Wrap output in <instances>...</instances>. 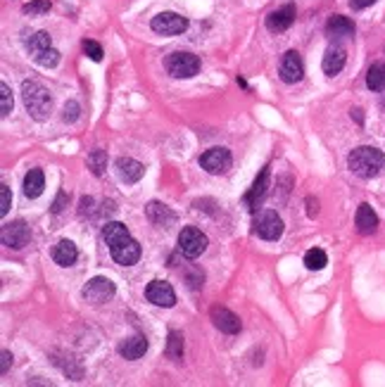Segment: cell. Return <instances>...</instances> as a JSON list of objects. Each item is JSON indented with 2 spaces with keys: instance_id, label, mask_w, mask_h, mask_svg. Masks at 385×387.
I'll return each instance as SVG.
<instances>
[{
  "instance_id": "obj_12",
  "label": "cell",
  "mask_w": 385,
  "mask_h": 387,
  "mask_svg": "<svg viewBox=\"0 0 385 387\" xmlns=\"http://www.w3.org/2000/svg\"><path fill=\"white\" fill-rule=\"evenodd\" d=\"M279 74H281V79H283L286 83H297V81H302V76H304V65H302V58H300L295 50H288V53L283 55L281 67H279Z\"/></svg>"
},
{
  "instance_id": "obj_15",
  "label": "cell",
  "mask_w": 385,
  "mask_h": 387,
  "mask_svg": "<svg viewBox=\"0 0 385 387\" xmlns=\"http://www.w3.org/2000/svg\"><path fill=\"white\" fill-rule=\"evenodd\" d=\"M145 216H148V221L152 226H157V229H169V226L177 224V214L162 202H148Z\"/></svg>"
},
{
  "instance_id": "obj_9",
  "label": "cell",
  "mask_w": 385,
  "mask_h": 387,
  "mask_svg": "<svg viewBox=\"0 0 385 387\" xmlns=\"http://www.w3.org/2000/svg\"><path fill=\"white\" fill-rule=\"evenodd\" d=\"M0 240H3L5 247H10V249H22L29 245L31 231L24 221H13V224L3 226V231H0Z\"/></svg>"
},
{
  "instance_id": "obj_39",
  "label": "cell",
  "mask_w": 385,
  "mask_h": 387,
  "mask_svg": "<svg viewBox=\"0 0 385 387\" xmlns=\"http://www.w3.org/2000/svg\"><path fill=\"white\" fill-rule=\"evenodd\" d=\"M373 3H376V0H350V8L352 10H366V8H371Z\"/></svg>"
},
{
  "instance_id": "obj_41",
  "label": "cell",
  "mask_w": 385,
  "mask_h": 387,
  "mask_svg": "<svg viewBox=\"0 0 385 387\" xmlns=\"http://www.w3.org/2000/svg\"><path fill=\"white\" fill-rule=\"evenodd\" d=\"M352 119H357V122L361 124V110H352Z\"/></svg>"
},
{
  "instance_id": "obj_24",
  "label": "cell",
  "mask_w": 385,
  "mask_h": 387,
  "mask_svg": "<svg viewBox=\"0 0 385 387\" xmlns=\"http://www.w3.org/2000/svg\"><path fill=\"white\" fill-rule=\"evenodd\" d=\"M126 238H131V236H129V229L124 224H119V221H107V224H105L103 240H105L107 247H115V245L124 242Z\"/></svg>"
},
{
  "instance_id": "obj_3",
  "label": "cell",
  "mask_w": 385,
  "mask_h": 387,
  "mask_svg": "<svg viewBox=\"0 0 385 387\" xmlns=\"http://www.w3.org/2000/svg\"><path fill=\"white\" fill-rule=\"evenodd\" d=\"M164 67H167L169 76H174V79H192L200 72V58L192 53L177 50V53H172L164 60Z\"/></svg>"
},
{
  "instance_id": "obj_20",
  "label": "cell",
  "mask_w": 385,
  "mask_h": 387,
  "mask_svg": "<svg viewBox=\"0 0 385 387\" xmlns=\"http://www.w3.org/2000/svg\"><path fill=\"white\" fill-rule=\"evenodd\" d=\"M354 224H357V231H359L361 236H371V233L378 229V216H376V212H373L371 204H366V202L359 204L357 216H354Z\"/></svg>"
},
{
  "instance_id": "obj_30",
  "label": "cell",
  "mask_w": 385,
  "mask_h": 387,
  "mask_svg": "<svg viewBox=\"0 0 385 387\" xmlns=\"http://www.w3.org/2000/svg\"><path fill=\"white\" fill-rule=\"evenodd\" d=\"M33 60H36V65L45 67V69H53V67L60 65V53L55 48H48V50H43V53L33 55Z\"/></svg>"
},
{
  "instance_id": "obj_29",
  "label": "cell",
  "mask_w": 385,
  "mask_h": 387,
  "mask_svg": "<svg viewBox=\"0 0 385 387\" xmlns=\"http://www.w3.org/2000/svg\"><path fill=\"white\" fill-rule=\"evenodd\" d=\"M88 169L95 176H103L107 169V152L105 150H93L88 155Z\"/></svg>"
},
{
  "instance_id": "obj_22",
  "label": "cell",
  "mask_w": 385,
  "mask_h": 387,
  "mask_svg": "<svg viewBox=\"0 0 385 387\" xmlns=\"http://www.w3.org/2000/svg\"><path fill=\"white\" fill-rule=\"evenodd\" d=\"M79 259V249L72 240H60L53 247V261L58 266H74V261Z\"/></svg>"
},
{
  "instance_id": "obj_2",
  "label": "cell",
  "mask_w": 385,
  "mask_h": 387,
  "mask_svg": "<svg viewBox=\"0 0 385 387\" xmlns=\"http://www.w3.org/2000/svg\"><path fill=\"white\" fill-rule=\"evenodd\" d=\"M22 100H24L26 112L36 122H45L53 112V95L50 90L38 81H24L22 83Z\"/></svg>"
},
{
  "instance_id": "obj_33",
  "label": "cell",
  "mask_w": 385,
  "mask_h": 387,
  "mask_svg": "<svg viewBox=\"0 0 385 387\" xmlns=\"http://www.w3.org/2000/svg\"><path fill=\"white\" fill-rule=\"evenodd\" d=\"M79 115H81V107H79V102H74V100L67 102V105L62 107V119H65L67 124H74Z\"/></svg>"
},
{
  "instance_id": "obj_21",
  "label": "cell",
  "mask_w": 385,
  "mask_h": 387,
  "mask_svg": "<svg viewBox=\"0 0 385 387\" xmlns=\"http://www.w3.org/2000/svg\"><path fill=\"white\" fill-rule=\"evenodd\" d=\"M326 36L328 38H350L354 36V22L350 17L333 15L326 24Z\"/></svg>"
},
{
  "instance_id": "obj_34",
  "label": "cell",
  "mask_w": 385,
  "mask_h": 387,
  "mask_svg": "<svg viewBox=\"0 0 385 387\" xmlns=\"http://www.w3.org/2000/svg\"><path fill=\"white\" fill-rule=\"evenodd\" d=\"M10 207H13V192H10L8 186H0V216H8Z\"/></svg>"
},
{
  "instance_id": "obj_23",
  "label": "cell",
  "mask_w": 385,
  "mask_h": 387,
  "mask_svg": "<svg viewBox=\"0 0 385 387\" xmlns=\"http://www.w3.org/2000/svg\"><path fill=\"white\" fill-rule=\"evenodd\" d=\"M43 188H45V176L41 169H31L29 174L24 176V195L29 200H36V197L43 195Z\"/></svg>"
},
{
  "instance_id": "obj_25",
  "label": "cell",
  "mask_w": 385,
  "mask_h": 387,
  "mask_svg": "<svg viewBox=\"0 0 385 387\" xmlns=\"http://www.w3.org/2000/svg\"><path fill=\"white\" fill-rule=\"evenodd\" d=\"M167 356L172 359L174 363L183 361V352H186V343H183V333L181 330H169V338H167Z\"/></svg>"
},
{
  "instance_id": "obj_6",
  "label": "cell",
  "mask_w": 385,
  "mask_h": 387,
  "mask_svg": "<svg viewBox=\"0 0 385 387\" xmlns=\"http://www.w3.org/2000/svg\"><path fill=\"white\" fill-rule=\"evenodd\" d=\"M231 164H234V157H231V152L226 147H209L200 157V167L212 176L226 174L231 169Z\"/></svg>"
},
{
  "instance_id": "obj_37",
  "label": "cell",
  "mask_w": 385,
  "mask_h": 387,
  "mask_svg": "<svg viewBox=\"0 0 385 387\" xmlns=\"http://www.w3.org/2000/svg\"><path fill=\"white\" fill-rule=\"evenodd\" d=\"M67 200H69V197H67V192L65 190H60V195H58V200L53 202V212L55 214H60L62 209H65V204H67Z\"/></svg>"
},
{
  "instance_id": "obj_5",
  "label": "cell",
  "mask_w": 385,
  "mask_h": 387,
  "mask_svg": "<svg viewBox=\"0 0 385 387\" xmlns=\"http://www.w3.org/2000/svg\"><path fill=\"white\" fill-rule=\"evenodd\" d=\"M115 293H117L115 283H112L110 278H103V276L90 278V281L81 290L83 299L90 302V304H105L107 299L115 297Z\"/></svg>"
},
{
  "instance_id": "obj_4",
  "label": "cell",
  "mask_w": 385,
  "mask_h": 387,
  "mask_svg": "<svg viewBox=\"0 0 385 387\" xmlns=\"http://www.w3.org/2000/svg\"><path fill=\"white\" fill-rule=\"evenodd\" d=\"M207 245H209L207 236L200 229H195V226H186V229L179 233V249H181V254L188 259H197L200 254H205Z\"/></svg>"
},
{
  "instance_id": "obj_28",
  "label": "cell",
  "mask_w": 385,
  "mask_h": 387,
  "mask_svg": "<svg viewBox=\"0 0 385 387\" xmlns=\"http://www.w3.org/2000/svg\"><path fill=\"white\" fill-rule=\"evenodd\" d=\"M326 264H328V257H326L324 249L314 247V249H309V252L304 254V266H307L309 271H321Z\"/></svg>"
},
{
  "instance_id": "obj_40",
  "label": "cell",
  "mask_w": 385,
  "mask_h": 387,
  "mask_svg": "<svg viewBox=\"0 0 385 387\" xmlns=\"http://www.w3.org/2000/svg\"><path fill=\"white\" fill-rule=\"evenodd\" d=\"M307 214L311 216V219L319 214V202H316L314 197H307Z\"/></svg>"
},
{
  "instance_id": "obj_31",
  "label": "cell",
  "mask_w": 385,
  "mask_h": 387,
  "mask_svg": "<svg viewBox=\"0 0 385 387\" xmlns=\"http://www.w3.org/2000/svg\"><path fill=\"white\" fill-rule=\"evenodd\" d=\"M13 90H10L8 83H0V115L8 117L13 112Z\"/></svg>"
},
{
  "instance_id": "obj_27",
  "label": "cell",
  "mask_w": 385,
  "mask_h": 387,
  "mask_svg": "<svg viewBox=\"0 0 385 387\" xmlns=\"http://www.w3.org/2000/svg\"><path fill=\"white\" fill-rule=\"evenodd\" d=\"M48 48H53V45H50V36L45 31H36V33H31V38H26V50L31 53V58Z\"/></svg>"
},
{
  "instance_id": "obj_17",
  "label": "cell",
  "mask_w": 385,
  "mask_h": 387,
  "mask_svg": "<svg viewBox=\"0 0 385 387\" xmlns=\"http://www.w3.org/2000/svg\"><path fill=\"white\" fill-rule=\"evenodd\" d=\"M345 62H347V53H345L343 45H331L324 55V62H321V69H324L326 76H336V74L343 72Z\"/></svg>"
},
{
  "instance_id": "obj_32",
  "label": "cell",
  "mask_w": 385,
  "mask_h": 387,
  "mask_svg": "<svg viewBox=\"0 0 385 387\" xmlns=\"http://www.w3.org/2000/svg\"><path fill=\"white\" fill-rule=\"evenodd\" d=\"M22 10H24V15L41 17L45 13H50V0H33V3H26Z\"/></svg>"
},
{
  "instance_id": "obj_10",
  "label": "cell",
  "mask_w": 385,
  "mask_h": 387,
  "mask_svg": "<svg viewBox=\"0 0 385 387\" xmlns=\"http://www.w3.org/2000/svg\"><path fill=\"white\" fill-rule=\"evenodd\" d=\"M145 297H148V302H152L155 306H164V309L177 304V293H174V288L169 286L167 281L148 283V288H145Z\"/></svg>"
},
{
  "instance_id": "obj_35",
  "label": "cell",
  "mask_w": 385,
  "mask_h": 387,
  "mask_svg": "<svg viewBox=\"0 0 385 387\" xmlns=\"http://www.w3.org/2000/svg\"><path fill=\"white\" fill-rule=\"evenodd\" d=\"M83 53H86L93 62L103 60V48H100V43H95V41H83Z\"/></svg>"
},
{
  "instance_id": "obj_38",
  "label": "cell",
  "mask_w": 385,
  "mask_h": 387,
  "mask_svg": "<svg viewBox=\"0 0 385 387\" xmlns=\"http://www.w3.org/2000/svg\"><path fill=\"white\" fill-rule=\"evenodd\" d=\"M0 359H3V363H0V373H8L10 371V363H13V354H10L8 349H3V354H0Z\"/></svg>"
},
{
  "instance_id": "obj_36",
  "label": "cell",
  "mask_w": 385,
  "mask_h": 387,
  "mask_svg": "<svg viewBox=\"0 0 385 387\" xmlns=\"http://www.w3.org/2000/svg\"><path fill=\"white\" fill-rule=\"evenodd\" d=\"M95 212V200L93 197H81V207H79V216L86 219V216H93Z\"/></svg>"
},
{
  "instance_id": "obj_11",
  "label": "cell",
  "mask_w": 385,
  "mask_h": 387,
  "mask_svg": "<svg viewBox=\"0 0 385 387\" xmlns=\"http://www.w3.org/2000/svg\"><path fill=\"white\" fill-rule=\"evenodd\" d=\"M209 318H212L214 328L222 330L226 335H236V333H240V328H243L240 318H238L231 309H226V306H212V309H209Z\"/></svg>"
},
{
  "instance_id": "obj_7",
  "label": "cell",
  "mask_w": 385,
  "mask_h": 387,
  "mask_svg": "<svg viewBox=\"0 0 385 387\" xmlns=\"http://www.w3.org/2000/svg\"><path fill=\"white\" fill-rule=\"evenodd\" d=\"M150 26L160 36H179V33L188 29V19L177 13H160L157 17H152Z\"/></svg>"
},
{
  "instance_id": "obj_14",
  "label": "cell",
  "mask_w": 385,
  "mask_h": 387,
  "mask_svg": "<svg viewBox=\"0 0 385 387\" xmlns=\"http://www.w3.org/2000/svg\"><path fill=\"white\" fill-rule=\"evenodd\" d=\"M293 22H295V5L288 3V5H283V8L274 10V13H269V17H267V29L271 33H283L286 29H290Z\"/></svg>"
},
{
  "instance_id": "obj_16",
  "label": "cell",
  "mask_w": 385,
  "mask_h": 387,
  "mask_svg": "<svg viewBox=\"0 0 385 387\" xmlns=\"http://www.w3.org/2000/svg\"><path fill=\"white\" fill-rule=\"evenodd\" d=\"M117 176L126 186L138 183V181L145 176V167L140 162H136V159H131V157H119L117 159Z\"/></svg>"
},
{
  "instance_id": "obj_18",
  "label": "cell",
  "mask_w": 385,
  "mask_h": 387,
  "mask_svg": "<svg viewBox=\"0 0 385 387\" xmlns=\"http://www.w3.org/2000/svg\"><path fill=\"white\" fill-rule=\"evenodd\" d=\"M117 352L126 359V361H136V359H140L148 352V340H145V335H133V338L122 340Z\"/></svg>"
},
{
  "instance_id": "obj_19",
  "label": "cell",
  "mask_w": 385,
  "mask_h": 387,
  "mask_svg": "<svg viewBox=\"0 0 385 387\" xmlns=\"http://www.w3.org/2000/svg\"><path fill=\"white\" fill-rule=\"evenodd\" d=\"M267 190H269V167H264V169H262V174L257 176V181H254L252 188H250V190H247V195H245V204L252 209V212L259 207V202L264 200V195H267Z\"/></svg>"
},
{
  "instance_id": "obj_8",
  "label": "cell",
  "mask_w": 385,
  "mask_h": 387,
  "mask_svg": "<svg viewBox=\"0 0 385 387\" xmlns=\"http://www.w3.org/2000/svg\"><path fill=\"white\" fill-rule=\"evenodd\" d=\"M254 233H257L262 240H279L283 236L281 216L276 214L274 209H267V212L257 214V219H254Z\"/></svg>"
},
{
  "instance_id": "obj_13",
  "label": "cell",
  "mask_w": 385,
  "mask_h": 387,
  "mask_svg": "<svg viewBox=\"0 0 385 387\" xmlns=\"http://www.w3.org/2000/svg\"><path fill=\"white\" fill-rule=\"evenodd\" d=\"M110 254L119 266H133L136 261L140 259V245L136 242L133 238H126L124 242L110 247Z\"/></svg>"
},
{
  "instance_id": "obj_1",
  "label": "cell",
  "mask_w": 385,
  "mask_h": 387,
  "mask_svg": "<svg viewBox=\"0 0 385 387\" xmlns=\"http://www.w3.org/2000/svg\"><path fill=\"white\" fill-rule=\"evenodd\" d=\"M347 167H350V172L357 174L359 179H376V176L385 169V155L378 147L361 145L350 152Z\"/></svg>"
},
{
  "instance_id": "obj_26",
  "label": "cell",
  "mask_w": 385,
  "mask_h": 387,
  "mask_svg": "<svg viewBox=\"0 0 385 387\" xmlns=\"http://www.w3.org/2000/svg\"><path fill=\"white\" fill-rule=\"evenodd\" d=\"M366 86H369V90H373V93L385 90V62H373V65L369 67Z\"/></svg>"
}]
</instances>
